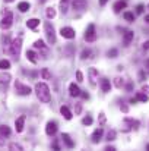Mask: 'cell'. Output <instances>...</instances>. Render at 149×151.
<instances>
[{"mask_svg": "<svg viewBox=\"0 0 149 151\" xmlns=\"http://www.w3.org/2000/svg\"><path fill=\"white\" fill-rule=\"evenodd\" d=\"M44 29H46V37H47L48 44H51V46L56 44V31H54V27H53L50 22H46Z\"/></svg>", "mask_w": 149, "mask_h": 151, "instance_id": "277c9868", "label": "cell"}, {"mask_svg": "<svg viewBox=\"0 0 149 151\" xmlns=\"http://www.w3.org/2000/svg\"><path fill=\"white\" fill-rule=\"evenodd\" d=\"M104 150H105V151H115V148H114V147H110V145H108V147H105Z\"/></svg>", "mask_w": 149, "mask_h": 151, "instance_id": "7bdbcfd3", "label": "cell"}, {"mask_svg": "<svg viewBox=\"0 0 149 151\" xmlns=\"http://www.w3.org/2000/svg\"><path fill=\"white\" fill-rule=\"evenodd\" d=\"M148 7H149V6H148Z\"/></svg>", "mask_w": 149, "mask_h": 151, "instance_id": "816d5d0a", "label": "cell"}, {"mask_svg": "<svg viewBox=\"0 0 149 151\" xmlns=\"http://www.w3.org/2000/svg\"><path fill=\"white\" fill-rule=\"evenodd\" d=\"M82 123L86 125V126H89V125L92 123V117H91V116H85V117L82 119Z\"/></svg>", "mask_w": 149, "mask_h": 151, "instance_id": "e575fe53", "label": "cell"}, {"mask_svg": "<svg viewBox=\"0 0 149 151\" xmlns=\"http://www.w3.org/2000/svg\"><path fill=\"white\" fill-rule=\"evenodd\" d=\"M69 93H70L72 97H79V96H81V90H79V87H78L75 82L69 85Z\"/></svg>", "mask_w": 149, "mask_h": 151, "instance_id": "9a60e30c", "label": "cell"}, {"mask_svg": "<svg viewBox=\"0 0 149 151\" xmlns=\"http://www.w3.org/2000/svg\"><path fill=\"white\" fill-rule=\"evenodd\" d=\"M145 69H146V70L149 72V59L146 60V62H145Z\"/></svg>", "mask_w": 149, "mask_h": 151, "instance_id": "f6af8a7d", "label": "cell"}, {"mask_svg": "<svg viewBox=\"0 0 149 151\" xmlns=\"http://www.w3.org/2000/svg\"><path fill=\"white\" fill-rule=\"evenodd\" d=\"M124 122H126V123H129V125H132L130 128H133V129H138V126H139V122H138V120H135V119H126Z\"/></svg>", "mask_w": 149, "mask_h": 151, "instance_id": "83f0119b", "label": "cell"}, {"mask_svg": "<svg viewBox=\"0 0 149 151\" xmlns=\"http://www.w3.org/2000/svg\"><path fill=\"white\" fill-rule=\"evenodd\" d=\"M41 76H43L44 79H51V73H50L47 69H43V70H41Z\"/></svg>", "mask_w": 149, "mask_h": 151, "instance_id": "d590c367", "label": "cell"}, {"mask_svg": "<svg viewBox=\"0 0 149 151\" xmlns=\"http://www.w3.org/2000/svg\"><path fill=\"white\" fill-rule=\"evenodd\" d=\"M85 40H86L88 43H94V41L97 40V32H95V25H94V24L88 25V28H86V31H85Z\"/></svg>", "mask_w": 149, "mask_h": 151, "instance_id": "8992f818", "label": "cell"}, {"mask_svg": "<svg viewBox=\"0 0 149 151\" xmlns=\"http://www.w3.org/2000/svg\"><path fill=\"white\" fill-rule=\"evenodd\" d=\"M61 138H63V141H64V144H66V147H67V148H73L75 142L70 139L69 134H63V135H61Z\"/></svg>", "mask_w": 149, "mask_h": 151, "instance_id": "ffe728a7", "label": "cell"}, {"mask_svg": "<svg viewBox=\"0 0 149 151\" xmlns=\"http://www.w3.org/2000/svg\"><path fill=\"white\" fill-rule=\"evenodd\" d=\"M10 81V75L9 73H0V82L1 84H7Z\"/></svg>", "mask_w": 149, "mask_h": 151, "instance_id": "f1b7e54d", "label": "cell"}, {"mask_svg": "<svg viewBox=\"0 0 149 151\" xmlns=\"http://www.w3.org/2000/svg\"><path fill=\"white\" fill-rule=\"evenodd\" d=\"M34 47H35V49H46V46H44V41H43V40H37V41L34 43Z\"/></svg>", "mask_w": 149, "mask_h": 151, "instance_id": "836d02e7", "label": "cell"}, {"mask_svg": "<svg viewBox=\"0 0 149 151\" xmlns=\"http://www.w3.org/2000/svg\"><path fill=\"white\" fill-rule=\"evenodd\" d=\"M72 6L75 10H83L86 9V0H72Z\"/></svg>", "mask_w": 149, "mask_h": 151, "instance_id": "8fae6325", "label": "cell"}, {"mask_svg": "<svg viewBox=\"0 0 149 151\" xmlns=\"http://www.w3.org/2000/svg\"><path fill=\"white\" fill-rule=\"evenodd\" d=\"M92 54H94V53H92V50L85 49V50L82 51V56H81V57H82L83 60H86V59H92Z\"/></svg>", "mask_w": 149, "mask_h": 151, "instance_id": "d4e9b609", "label": "cell"}, {"mask_svg": "<svg viewBox=\"0 0 149 151\" xmlns=\"http://www.w3.org/2000/svg\"><path fill=\"white\" fill-rule=\"evenodd\" d=\"M99 87H101V90H102L104 93H108V91L111 90L110 79H107V78H101V79H99Z\"/></svg>", "mask_w": 149, "mask_h": 151, "instance_id": "7c38bea8", "label": "cell"}, {"mask_svg": "<svg viewBox=\"0 0 149 151\" xmlns=\"http://www.w3.org/2000/svg\"><path fill=\"white\" fill-rule=\"evenodd\" d=\"M24 125H25V116H21L15 120V128H16V132H22L24 131Z\"/></svg>", "mask_w": 149, "mask_h": 151, "instance_id": "4fadbf2b", "label": "cell"}, {"mask_svg": "<svg viewBox=\"0 0 149 151\" xmlns=\"http://www.w3.org/2000/svg\"><path fill=\"white\" fill-rule=\"evenodd\" d=\"M46 1H47V0H40V3H46Z\"/></svg>", "mask_w": 149, "mask_h": 151, "instance_id": "c3c4849f", "label": "cell"}, {"mask_svg": "<svg viewBox=\"0 0 149 151\" xmlns=\"http://www.w3.org/2000/svg\"><path fill=\"white\" fill-rule=\"evenodd\" d=\"M46 15H47V18H48V19H53V18L56 16V9H53V7H48V9L46 10Z\"/></svg>", "mask_w": 149, "mask_h": 151, "instance_id": "4dcf8cb0", "label": "cell"}, {"mask_svg": "<svg viewBox=\"0 0 149 151\" xmlns=\"http://www.w3.org/2000/svg\"><path fill=\"white\" fill-rule=\"evenodd\" d=\"M21 49H22V40H21L19 37L10 41L9 51H10V54H12V56H13L16 60H18V57H19V54H21Z\"/></svg>", "mask_w": 149, "mask_h": 151, "instance_id": "7a4b0ae2", "label": "cell"}, {"mask_svg": "<svg viewBox=\"0 0 149 151\" xmlns=\"http://www.w3.org/2000/svg\"><path fill=\"white\" fill-rule=\"evenodd\" d=\"M9 68H10V62H9V60H6V59L0 60V69H1V70H7Z\"/></svg>", "mask_w": 149, "mask_h": 151, "instance_id": "484cf974", "label": "cell"}, {"mask_svg": "<svg viewBox=\"0 0 149 151\" xmlns=\"http://www.w3.org/2000/svg\"><path fill=\"white\" fill-rule=\"evenodd\" d=\"M114 84H115V87H117V88H120V87L123 85V79H121V78H115Z\"/></svg>", "mask_w": 149, "mask_h": 151, "instance_id": "74e56055", "label": "cell"}, {"mask_svg": "<svg viewBox=\"0 0 149 151\" xmlns=\"http://www.w3.org/2000/svg\"><path fill=\"white\" fill-rule=\"evenodd\" d=\"M15 90H16V94H19V96H29V94L32 93L31 88H29L28 85L22 84L21 81H16V82H15Z\"/></svg>", "mask_w": 149, "mask_h": 151, "instance_id": "5b68a950", "label": "cell"}, {"mask_svg": "<svg viewBox=\"0 0 149 151\" xmlns=\"http://www.w3.org/2000/svg\"><path fill=\"white\" fill-rule=\"evenodd\" d=\"M76 79H78L79 82H82V81H83V75H82V72H81V70H78V72H76Z\"/></svg>", "mask_w": 149, "mask_h": 151, "instance_id": "ab89813d", "label": "cell"}, {"mask_svg": "<svg viewBox=\"0 0 149 151\" xmlns=\"http://www.w3.org/2000/svg\"><path fill=\"white\" fill-rule=\"evenodd\" d=\"M88 73H89V82H91V85L95 87L97 85V81H98V70L95 68H91Z\"/></svg>", "mask_w": 149, "mask_h": 151, "instance_id": "9c48e42d", "label": "cell"}, {"mask_svg": "<svg viewBox=\"0 0 149 151\" xmlns=\"http://www.w3.org/2000/svg\"><path fill=\"white\" fill-rule=\"evenodd\" d=\"M133 37H135V32H133V31H126V32H124V37H123L124 46H129V44L133 41Z\"/></svg>", "mask_w": 149, "mask_h": 151, "instance_id": "5bb4252c", "label": "cell"}, {"mask_svg": "<svg viewBox=\"0 0 149 151\" xmlns=\"http://www.w3.org/2000/svg\"><path fill=\"white\" fill-rule=\"evenodd\" d=\"M35 94H37L38 100L41 103H48L50 101V88L48 85L44 84V82L35 84Z\"/></svg>", "mask_w": 149, "mask_h": 151, "instance_id": "6da1fadb", "label": "cell"}, {"mask_svg": "<svg viewBox=\"0 0 149 151\" xmlns=\"http://www.w3.org/2000/svg\"><path fill=\"white\" fill-rule=\"evenodd\" d=\"M107 139H108V141H114V139H115V131H114V129H110V131H108Z\"/></svg>", "mask_w": 149, "mask_h": 151, "instance_id": "d6a6232c", "label": "cell"}, {"mask_svg": "<svg viewBox=\"0 0 149 151\" xmlns=\"http://www.w3.org/2000/svg\"><path fill=\"white\" fill-rule=\"evenodd\" d=\"M135 99H136L138 101H142V103H148L149 101V97L146 96V94H143V93H138Z\"/></svg>", "mask_w": 149, "mask_h": 151, "instance_id": "cb8c5ba5", "label": "cell"}, {"mask_svg": "<svg viewBox=\"0 0 149 151\" xmlns=\"http://www.w3.org/2000/svg\"><path fill=\"white\" fill-rule=\"evenodd\" d=\"M10 41H12V40H10L7 35H6V37H3V49H4V50H9V47H10V44H9V43H10Z\"/></svg>", "mask_w": 149, "mask_h": 151, "instance_id": "1f68e13d", "label": "cell"}, {"mask_svg": "<svg viewBox=\"0 0 149 151\" xmlns=\"http://www.w3.org/2000/svg\"><path fill=\"white\" fill-rule=\"evenodd\" d=\"M81 96H82L85 100H88V99H89V94H88V93H82V91H81Z\"/></svg>", "mask_w": 149, "mask_h": 151, "instance_id": "60d3db41", "label": "cell"}, {"mask_svg": "<svg viewBox=\"0 0 149 151\" xmlns=\"http://www.w3.org/2000/svg\"><path fill=\"white\" fill-rule=\"evenodd\" d=\"M56 132H57V123L56 122H48L47 126H46V134L48 137H53Z\"/></svg>", "mask_w": 149, "mask_h": 151, "instance_id": "30bf717a", "label": "cell"}, {"mask_svg": "<svg viewBox=\"0 0 149 151\" xmlns=\"http://www.w3.org/2000/svg\"><path fill=\"white\" fill-rule=\"evenodd\" d=\"M143 9H145V7H143L142 4H138V6H136V13H138V15L143 13Z\"/></svg>", "mask_w": 149, "mask_h": 151, "instance_id": "f35d334b", "label": "cell"}, {"mask_svg": "<svg viewBox=\"0 0 149 151\" xmlns=\"http://www.w3.org/2000/svg\"><path fill=\"white\" fill-rule=\"evenodd\" d=\"M117 54H118L117 49H111V50L108 51V57H111V59H115V57H117Z\"/></svg>", "mask_w": 149, "mask_h": 151, "instance_id": "8d00e7d4", "label": "cell"}, {"mask_svg": "<svg viewBox=\"0 0 149 151\" xmlns=\"http://www.w3.org/2000/svg\"><path fill=\"white\" fill-rule=\"evenodd\" d=\"M53 148H54V150H60V147H58V144H57L56 141L53 142Z\"/></svg>", "mask_w": 149, "mask_h": 151, "instance_id": "b9f144b4", "label": "cell"}, {"mask_svg": "<svg viewBox=\"0 0 149 151\" xmlns=\"http://www.w3.org/2000/svg\"><path fill=\"white\" fill-rule=\"evenodd\" d=\"M35 56H37V54H35L32 50L26 51V59H28L29 62H32V63H37V62H38V59H37Z\"/></svg>", "mask_w": 149, "mask_h": 151, "instance_id": "7402d4cb", "label": "cell"}, {"mask_svg": "<svg viewBox=\"0 0 149 151\" xmlns=\"http://www.w3.org/2000/svg\"><path fill=\"white\" fill-rule=\"evenodd\" d=\"M10 137V128L6 126V125H1L0 126V145H3V138H9Z\"/></svg>", "mask_w": 149, "mask_h": 151, "instance_id": "ba28073f", "label": "cell"}, {"mask_svg": "<svg viewBox=\"0 0 149 151\" xmlns=\"http://www.w3.org/2000/svg\"><path fill=\"white\" fill-rule=\"evenodd\" d=\"M60 34H61V37H64V38H67V40H72V38H75V35H76L75 29L70 28V27H63V28L60 29Z\"/></svg>", "mask_w": 149, "mask_h": 151, "instance_id": "52a82bcc", "label": "cell"}, {"mask_svg": "<svg viewBox=\"0 0 149 151\" xmlns=\"http://www.w3.org/2000/svg\"><path fill=\"white\" fill-rule=\"evenodd\" d=\"M146 150H148V151H149V144H148V145H146Z\"/></svg>", "mask_w": 149, "mask_h": 151, "instance_id": "f907efd6", "label": "cell"}, {"mask_svg": "<svg viewBox=\"0 0 149 151\" xmlns=\"http://www.w3.org/2000/svg\"><path fill=\"white\" fill-rule=\"evenodd\" d=\"M107 1H108V0H99V4H101V6H105Z\"/></svg>", "mask_w": 149, "mask_h": 151, "instance_id": "bcb514c9", "label": "cell"}, {"mask_svg": "<svg viewBox=\"0 0 149 151\" xmlns=\"http://www.w3.org/2000/svg\"><path fill=\"white\" fill-rule=\"evenodd\" d=\"M70 1H72V0H60V12H61L63 15H66V13H67Z\"/></svg>", "mask_w": 149, "mask_h": 151, "instance_id": "ac0fdd59", "label": "cell"}, {"mask_svg": "<svg viewBox=\"0 0 149 151\" xmlns=\"http://www.w3.org/2000/svg\"><path fill=\"white\" fill-rule=\"evenodd\" d=\"M12 24H13V15H12L10 10H7V12L3 15L1 21H0V28H1V29H9V28L12 27Z\"/></svg>", "mask_w": 149, "mask_h": 151, "instance_id": "3957f363", "label": "cell"}, {"mask_svg": "<svg viewBox=\"0 0 149 151\" xmlns=\"http://www.w3.org/2000/svg\"><path fill=\"white\" fill-rule=\"evenodd\" d=\"M123 18H124L127 22H133V21H135V15H133L132 12H124V13H123Z\"/></svg>", "mask_w": 149, "mask_h": 151, "instance_id": "4316f807", "label": "cell"}, {"mask_svg": "<svg viewBox=\"0 0 149 151\" xmlns=\"http://www.w3.org/2000/svg\"><path fill=\"white\" fill-rule=\"evenodd\" d=\"M145 22H148V24H149V15H146V16H145Z\"/></svg>", "mask_w": 149, "mask_h": 151, "instance_id": "7dc6e473", "label": "cell"}, {"mask_svg": "<svg viewBox=\"0 0 149 151\" xmlns=\"http://www.w3.org/2000/svg\"><path fill=\"white\" fill-rule=\"evenodd\" d=\"M102 134H104V131H102V128H99V129H97L94 134H92V142L94 144H98L99 141L102 139Z\"/></svg>", "mask_w": 149, "mask_h": 151, "instance_id": "2e32d148", "label": "cell"}, {"mask_svg": "<svg viewBox=\"0 0 149 151\" xmlns=\"http://www.w3.org/2000/svg\"><path fill=\"white\" fill-rule=\"evenodd\" d=\"M9 150L12 151H22V145H19V144H16V142H12V144H9Z\"/></svg>", "mask_w": 149, "mask_h": 151, "instance_id": "f546056e", "label": "cell"}, {"mask_svg": "<svg viewBox=\"0 0 149 151\" xmlns=\"http://www.w3.org/2000/svg\"><path fill=\"white\" fill-rule=\"evenodd\" d=\"M143 49H145V50H149V40L145 43V44H143Z\"/></svg>", "mask_w": 149, "mask_h": 151, "instance_id": "ee69618b", "label": "cell"}, {"mask_svg": "<svg viewBox=\"0 0 149 151\" xmlns=\"http://www.w3.org/2000/svg\"><path fill=\"white\" fill-rule=\"evenodd\" d=\"M38 25H40V19H37V18H32V19H28L26 21V27L31 28V29H35Z\"/></svg>", "mask_w": 149, "mask_h": 151, "instance_id": "d6986e66", "label": "cell"}, {"mask_svg": "<svg viewBox=\"0 0 149 151\" xmlns=\"http://www.w3.org/2000/svg\"><path fill=\"white\" fill-rule=\"evenodd\" d=\"M113 7H114V12H115V13H118L121 9H124V7H126V1H124V0H118L117 3H114V6H113Z\"/></svg>", "mask_w": 149, "mask_h": 151, "instance_id": "44dd1931", "label": "cell"}, {"mask_svg": "<svg viewBox=\"0 0 149 151\" xmlns=\"http://www.w3.org/2000/svg\"><path fill=\"white\" fill-rule=\"evenodd\" d=\"M18 9H19V12H26V10H29V3L28 1H21L18 4Z\"/></svg>", "mask_w": 149, "mask_h": 151, "instance_id": "603a6c76", "label": "cell"}, {"mask_svg": "<svg viewBox=\"0 0 149 151\" xmlns=\"http://www.w3.org/2000/svg\"><path fill=\"white\" fill-rule=\"evenodd\" d=\"M60 113L63 114V117L64 119H67V120H70L72 117H73V113L69 110V107H66V106H61L60 107Z\"/></svg>", "mask_w": 149, "mask_h": 151, "instance_id": "e0dca14e", "label": "cell"}, {"mask_svg": "<svg viewBox=\"0 0 149 151\" xmlns=\"http://www.w3.org/2000/svg\"><path fill=\"white\" fill-rule=\"evenodd\" d=\"M4 1H7V3H10V1H13V0H4Z\"/></svg>", "mask_w": 149, "mask_h": 151, "instance_id": "681fc988", "label": "cell"}]
</instances>
